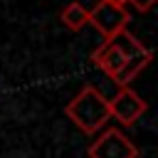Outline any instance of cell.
<instances>
[{
    "mask_svg": "<svg viewBox=\"0 0 158 158\" xmlns=\"http://www.w3.org/2000/svg\"><path fill=\"white\" fill-rule=\"evenodd\" d=\"M151 59H153V49H148L128 30L118 32L111 40H104V44L91 52L94 67H99L118 89H126L151 64Z\"/></svg>",
    "mask_w": 158,
    "mask_h": 158,
    "instance_id": "1",
    "label": "cell"
},
{
    "mask_svg": "<svg viewBox=\"0 0 158 158\" xmlns=\"http://www.w3.org/2000/svg\"><path fill=\"white\" fill-rule=\"evenodd\" d=\"M64 114L86 136L99 133V128H104V123L111 118L109 116V99L91 84L81 86L79 94H74L69 99V104L64 106Z\"/></svg>",
    "mask_w": 158,
    "mask_h": 158,
    "instance_id": "2",
    "label": "cell"
},
{
    "mask_svg": "<svg viewBox=\"0 0 158 158\" xmlns=\"http://www.w3.org/2000/svg\"><path fill=\"white\" fill-rule=\"evenodd\" d=\"M89 158H138V148L121 128L101 131L86 148Z\"/></svg>",
    "mask_w": 158,
    "mask_h": 158,
    "instance_id": "3",
    "label": "cell"
},
{
    "mask_svg": "<svg viewBox=\"0 0 158 158\" xmlns=\"http://www.w3.org/2000/svg\"><path fill=\"white\" fill-rule=\"evenodd\" d=\"M131 22V15L126 7H118V5H111L106 0H99L91 10H89V25L104 37V40H111L116 37L118 32H123Z\"/></svg>",
    "mask_w": 158,
    "mask_h": 158,
    "instance_id": "4",
    "label": "cell"
},
{
    "mask_svg": "<svg viewBox=\"0 0 158 158\" xmlns=\"http://www.w3.org/2000/svg\"><path fill=\"white\" fill-rule=\"evenodd\" d=\"M148 111V104L143 96H138L131 86L118 89L111 99H109V116L116 118L121 126H133L143 114Z\"/></svg>",
    "mask_w": 158,
    "mask_h": 158,
    "instance_id": "5",
    "label": "cell"
},
{
    "mask_svg": "<svg viewBox=\"0 0 158 158\" xmlns=\"http://www.w3.org/2000/svg\"><path fill=\"white\" fill-rule=\"evenodd\" d=\"M59 20H62V25H64L67 30L79 32L81 27H86V25H89V10H86L81 2H69V5H64V7H62Z\"/></svg>",
    "mask_w": 158,
    "mask_h": 158,
    "instance_id": "6",
    "label": "cell"
},
{
    "mask_svg": "<svg viewBox=\"0 0 158 158\" xmlns=\"http://www.w3.org/2000/svg\"><path fill=\"white\" fill-rule=\"evenodd\" d=\"M156 2H158V0H126V5H133L138 12H148Z\"/></svg>",
    "mask_w": 158,
    "mask_h": 158,
    "instance_id": "7",
    "label": "cell"
},
{
    "mask_svg": "<svg viewBox=\"0 0 158 158\" xmlns=\"http://www.w3.org/2000/svg\"><path fill=\"white\" fill-rule=\"evenodd\" d=\"M106 2H111V5H118V7H126V0H106Z\"/></svg>",
    "mask_w": 158,
    "mask_h": 158,
    "instance_id": "8",
    "label": "cell"
}]
</instances>
